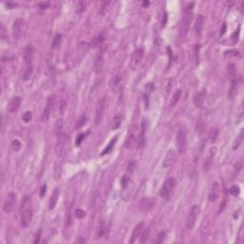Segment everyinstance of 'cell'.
Returning <instances> with one entry per match:
<instances>
[{"label": "cell", "instance_id": "6da1fadb", "mask_svg": "<svg viewBox=\"0 0 244 244\" xmlns=\"http://www.w3.org/2000/svg\"><path fill=\"white\" fill-rule=\"evenodd\" d=\"M139 127L135 124H133L128 131L126 140H125V147L127 149H134V147H137L139 142Z\"/></svg>", "mask_w": 244, "mask_h": 244}, {"label": "cell", "instance_id": "7a4b0ae2", "mask_svg": "<svg viewBox=\"0 0 244 244\" xmlns=\"http://www.w3.org/2000/svg\"><path fill=\"white\" fill-rule=\"evenodd\" d=\"M121 187H122L121 196H122L123 200H125V201L130 200L132 197V195L134 193V184L133 180L130 178L129 176L125 175L121 178Z\"/></svg>", "mask_w": 244, "mask_h": 244}, {"label": "cell", "instance_id": "3957f363", "mask_svg": "<svg viewBox=\"0 0 244 244\" xmlns=\"http://www.w3.org/2000/svg\"><path fill=\"white\" fill-rule=\"evenodd\" d=\"M176 185V180L174 177H169L165 180L163 186L160 189V196L165 199H170L172 196Z\"/></svg>", "mask_w": 244, "mask_h": 244}, {"label": "cell", "instance_id": "277c9868", "mask_svg": "<svg viewBox=\"0 0 244 244\" xmlns=\"http://www.w3.org/2000/svg\"><path fill=\"white\" fill-rule=\"evenodd\" d=\"M199 214H200V207L198 205H194L192 209H191L186 219V227L188 230H192L195 227Z\"/></svg>", "mask_w": 244, "mask_h": 244}, {"label": "cell", "instance_id": "5b68a950", "mask_svg": "<svg viewBox=\"0 0 244 244\" xmlns=\"http://www.w3.org/2000/svg\"><path fill=\"white\" fill-rule=\"evenodd\" d=\"M176 144L178 153L182 155L185 153L186 144H187V133L184 128H179L176 134Z\"/></svg>", "mask_w": 244, "mask_h": 244}, {"label": "cell", "instance_id": "8992f818", "mask_svg": "<svg viewBox=\"0 0 244 244\" xmlns=\"http://www.w3.org/2000/svg\"><path fill=\"white\" fill-rule=\"evenodd\" d=\"M24 24H25V21L22 18H17L14 20V22L13 24L12 31H13V36L15 39H20L21 36H22L23 31H24Z\"/></svg>", "mask_w": 244, "mask_h": 244}, {"label": "cell", "instance_id": "52a82bcc", "mask_svg": "<svg viewBox=\"0 0 244 244\" xmlns=\"http://www.w3.org/2000/svg\"><path fill=\"white\" fill-rule=\"evenodd\" d=\"M54 106H55V97L54 95H51V97H48L47 105H46L43 113H42V116H41L42 122H44V123L48 122V120L50 119L52 110V108H54Z\"/></svg>", "mask_w": 244, "mask_h": 244}, {"label": "cell", "instance_id": "ba28073f", "mask_svg": "<svg viewBox=\"0 0 244 244\" xmlns=\"http://www.w3.org/2000/svg\"><path fill=\"white\" fill-rule=\"evenodd\" d=\"M33 216H34V212H33V209L31 207L29 208H26L22 215H21V217H20V225L22 228H27L31 222V219H33Z\"/></svg>", "mask_w": 244, "mask_h": 244}, {"label": "cell", "instance_id": "9c48e42d", "mask_svg": "<svg viewBox=\"0 0 244 244\" xmlns=\"http://www.w3.org/2000/svg\"><path fill=\"white\" fill-rule=\"evenodd\" d=\"M16 203V196L14 193H9V195L7 196V198L4 202V206H3V210L6 214H10L13 212V210L14 209Z\"/></svg>", "mask_w": 244, "mask_h": 244}, {"label": "cell", "instance_id": "30bf717a", "mask_svg": "<svg viewBox=\"0 0 244 244\" xmlns=\"http://www.w3.org/2000/svg\"><path fill=\"white\" fill-rule=\"evenodd\" d=\"M206 94H207V92L205 89H202L201 91L195 93L194 97H193V101H194V104L197 109L198 108L200 109V108L203 107L205 99H206Z\"/></svg>", "mask_w": 244, "mask_h": 244}, {"label": "cell", "instance_id": "8fae6325", "mask_svg": "<svg viewBox=\"0 0 244 244\" xmlns=\"http://www.w3.org/2000/svg\"><path fill=\"white\" fill-rule=\"evenodd\" d=\"M176 160V152L173 150V149H170L167 151L166 153V155L164 157V160H163V163H162V166L163 168H170L172 167L175 162Z\"/></svg>", "mask_w": 244, "mask_h": 244}, {"label": "cell", "instance_id": "7c38bea8", "mask_svg": "<svg viewBox=\"0 0 244 244\" xmlns=\"http://www.w3.org/2000/svg\"><path fill=\"white\" fill-rule=\"evenodd\" d=\"M217 154V148L216 147H212L211 149L209 150L208 154H207V156L205 158V161H204V165H203V168H204V171L207 172L210 170L212 164H213V160L215 158V155Z\"/></svg>", "mask_w": 244, "mask_h": 244}, {"label": "cell", "instance_id": "4fadbf2b", "mask_svg": "<svg viewBox=\"0 0 244 244\" xmlns=\"http://www.w3.org/2000/svg\"><path fill=\"white\" fill-rule=\"evenodd\" d=\"M143 54H144V51L141 48L137 49L134 52L133 56H132V62H131L132 68L134 69L135 67H137L139 65V63L141 62V60L143 58Z\"/></svg>", "mask_w": 244, "mask_h": 244}, {"label": "cell", "instance_id": "5bb4252c", "mask_svg": "<svg viewBox=\"0 0 244 244\" xmlns=\"http://www.w3.org/2000/svg\"><path fill=\"white\" fill-rule=\"evenodd\" d=\"M219 195H220V186L218 184V182H213L211 186V189H210V192H209V200L210 201H216L218 197H219Z\"/></svg>", "mask_w": 244, "mask_h": 244}, {"label": "cell", "instance_id": "9a60e30c", "mask_svg": "<svg viewBox=\"0 0 244 244\" xmlns=\"http://www.w3.org/2000/svg\"><path fill=\"white\" fill-rule=\"evenodd\" d=\"M105 108V99L101 98L97 105V108H95V125H98L101 121V118H102V114Z\"/></svg>", "mask_w": 244, "mask_h": 244}, {"label": "cell", "instance_id": "2e32d148", "mask_svg": "<svg viewBox=\"0 0 244 244\" xmlns=\"http://www.w3.org/2000/svg\"><path fill=\"white\" fill-rule=\"evenodd\" d=\"M204 23H205V17H204V15L199 14L196 17L195 25H194V31H195V33H196V35H200L201 33H202V29H203Z\"/></svg>", "mask_w": 244, "mask_h": 244}, {"label": "cell", "instance_id": "e0dca14e", "mask_svg": "<svg viewBox=\"0 0 244 244\" xmlns=\"http://www.w3.org/2000/svg\"><path fill=\"white\" fill-rule=\"evenodd\" d=\"M144 227H145L144 222H139V223L134 227V231H133V233H132L131 239H130V241H129L131 244H133V243L135 242V240L137 239V238H139V237L140 236V234L142 233V230L144 229Z\"/></svg>", "mask_w": 244, "mask_h": 244}, {"label": "cell", "instance_id": "ac0fdd59", "mask_svg": "<svg viewBox=\"0 0 244 244\" xmlns=\"http://www.w3.org/2000/svg\"><path fill=\"white\" fill-rule=\"evenodd\" d=\"M21 104V98L19 97H14L12 99H10L9 105H8V110L10 113H15Z\"/></svg>", "mask_w": 244, "mask_h": 244}, {"label": "cell", "instance_id": "d6986e66", "mask_svg": "<svg viewBox=\"0 0 244 244\" xmlns=\"http://www.w3.org/2000/svg\"><path fill=\"white\" fill-rule=\"evenodd\" d=\"M123 121V114H116L113 119H112V123H111V129L113 131H115L120 128V126L122 124Z\"/></svg>", "mask_w": 244, "mask_h": 244}, {"label": "cell", "instance_id": "ffe728a7", "mask_svg": "<svg viewBox=\"0 0 244 244\" xmlns=\"http://www.w3.org/2000/svg\"><path fill=\"white\" fill-rule=\"evenodd\" d=\"M65 143H66V136L64 134H63L61 136L58 137V141L56 144V155H57V156H61L63 155V153H64Z\"/></svg>", "mask_w": 244, "mask_h": 244}, {"label": "cell", "instance_id": "44dd1931", "mask_svg": "<svg viewBox=\"0 0 244 244\" xmlns=\"http://www.w3.org/2000/svg\"><path fill=\"white\" fill-rule=\"evenodd\" d=\"M33 56H34V50L31 48V46L26 47L24 50V54H23V59L26 63V65H31V61H33Z\"/></svg>", "mask_w": 244, "mask_h": 244}, {"label": "cell", "instance_id": "7402d4cb", "mask_svg": "<svg viewBox=\"0 0 244 244\" xmlns=\"http://www.w3.org/2000/svg\"><path fill=\"white\" fill-rule=\"evenodd\" d=\"M155 205V200L150 197H144L140 202V208L143 211H149Z\"/></svg>", "mask_w": 244, "mask_h": 244}, {"label": "cell", "instance_id": "603a6c76", "mask_svg": "<svg viewBox=\"0 0 244 244\" xmlns=\"http://www.w3.org/2000/svg\"><path fill=\"white\" fill-rule=\"evenodd\" d=\"M238 84L237 77H235V78L232 79V85H231V88L229 91V95H228L231 100L235 98V97L238 93Z\"/></svg>", "mask_w": 244, "mask_h": 244}, {"label": "cell", "instance_id": "cb8c5ba5", "mask_svg": "<svg viewBox=\"0 0 244 244\" xmlns=\"http://www.w3.org/2000/svg\"><path fill=\"white\" fill-rule=\"evenodd\" d=\"M58 197H59V190L58 189H56L54 191V193L52 194L51 197H50V201H49V209L50 210H54L56 203H57V200H58Z\"/></svg>", "mask_w": 244, "mask_h": 244}, {"label": "cell", "instance_id": "d4e9b609", "mask_svg": "<svg viewBox=\"0 0 244 244\" xmlns=\"http://www.w3.org/2000/svg\"><path fill=\"white\" fill-rule=\"evenodd\" d=\"M243 139H244V130L241 129V130L239 131L238 134L237 135V137H236V139H235L234 143H233V150H234V151L238 150V148H239V146L242 144Z\"/></svg>", "mask_w": 244, "mask_h": 244}, {"label": "cell", "instance_id": "484cf974", "mask_svg": "<svg viewBox=\"0 0 244 244\" xmlns=\"http://www.w3.org/2000/svg\"><path fill=\"white\" fill-rule=\"evenodd\" d=\"M118 141V135L116 136H114V139L109 142V144L107 145V147L105 148V149L103 150V152L101 153V155H107V154H109L112 150H113V148H114V144H115V142Z\"/></svg>", "mask_w": 244, "mask_h": 244}, {"label": "cell", "instance_id": "4316f807", "mask_svg": "<svg viewBox=\"0 0 244 244\" xmlns=\"http://www.w3.org/2000/svg\"><path fill=\"white\" fill-rule=\"evenodd\" d=\"M66 108H67L66 101L65 100H59L58 103H57V114L62 116L63 114H65Z\"/></svg>", "mask_w": 244, "mask_h": 244}, {"label": "cell", "instance_id": "83f0119b", "mask_svg": "<svg viewBox=\"0 0 244 244\" xmlns=\"http://www.w3.org/2000/svg\"><path fill=\"white\" fill-rule=\"evenodd\" d=\"M227 76H228V78H235L236 77V68H235V65L230 63V64L227 65Z\"/></svg>", "mask_w": 244, "mask_h": 244}, {"label": "cell", "instance_id": "f1b7e54d", "mask_svg": "<svg viewBox=\"0 0 244 244\" xmlns=\"http://www.w3.org/2000/svg\"><path fill=\"white\" fill-rule=\"evenodd\" d=\"M56 134L57 137L63 134V119H58L56 123Z\"/></svg>", "mask_w": 244, "mask_h": 244}, {"label": "cell", "instance_id": "f546056e", "mask_svg": "<svg viewBox=\"0 0 244 244\" xmlns=\"http://www.w3.org/2000/svg\"><path fill=\"white\" fill-rule=\"evenodd\" d=\"M218 134H219L218 129H213V130H211L210 133H209V135H208L209 141H210L211 143H214V142L217 140V139Z\"/></svg>", "mask_w": 244, "mask_h": 244}, {"label": "cell", "instance_id": "4dcf8cb0", "mask_svg": "<svg viewBox=\"0 0 244 244\" xmlns=\"http://www.w3.org/2000/svg\"><path fill=\"white\" fill-rule=\"evenodd\" d=\"M136 169V162L134 160H131L127 166V175H133Z\"/></svg>", "mask_w": 244, "mask_h": 244}, {"label": "cell", "instance_id": "1f68e13d", "mask_svg": "<svg viewBox=\"0 0 244 244\" xmlns=\"http://www.w3.org/2000/svg\"><path fill=\"white\" fill-rule=\"evenodd\" d=\"M61 40H62V36L61 35L57 34L56 35V36L54 37V40H52V49H56L59 47L60 43H61Z\"/></svg>", "mask_w": 244, "mask_h": 244}, {"label": "cell", "instance_id": "d6a6232c", "mask_svg": "<svg viewBox=\"0 0 244 244\" xmlns=\"http://www.w3.org/2000/svg\"><path fill=\"white\" fill-rule=\"evenodd\" d=\"M105 38H106L105 31H101V33L94 38V44L95 45H100V44H102L103 42L105 41Z\"/></svg>", "mask_w": 244, "mask_h": 244}, {"label": "cell", "instance_id": "836d02e7", "mask_svg": "<svg viewBox=\"0 0 244 244\" xmlns=\"http://www.w3.org/2000/svg\"><path fill=\"white\" fill-rule=\"evenodd\" d=\"M31 73H33V66H31V65L26 66V69H25L24 73H23V79L24 80H28L31 77Z\"/></svg>", "mask_w": 244, "mask_h": 244}, {"label": "cell", "instance_id": "e575fe53", "mask_svg": "<svg viewBox=\"0 0 244 244\" xmlns=\"http://www.w3.org/2000/svg\"><path fill=\"white\" fill-rule=\"evenodd\" d=\"M204 130H205V125H204V122L201 121V120H198L196 122V131L197 134H201L204 133Z\"/></svg>", "mask_w": 244, "mask_h": 244}, {"label": "cell", "instance_id": "d590c367", "mask_svg": "<svg viewBox=\"0 0 244 244\" xmlns=\"http://www.w3.org/2000/svg\"><path fill=\"white\" fill-rule=\"evenodd\" d=\"M86 122H87V116L85 115V114H82V115L80 116V118H78L76 127H77V129H80V128H82V127H83L85 124H86Z\"/></svg>", "mask_w": 244, "mask_h": 244}, {"label": "cell", "instance_id": "8d00e7d4", "mask_svg": "<svg viewBox=\"0 0 244 244\" xmlns=\"http://www.w3.org/2000/svg\"><path fill=\"white\" fill-rule=\"evenodd\" d=\"M180 97H181V91L177 90L175 93V94L173 95V98H172V101H171V106H172V107L178 102V100L180 99Z\"/></svg>", "mask_w": 244, "mask_h": 244}, {"label": "cell", "instance_id": "74e56055", "mask_svg": "<svg viewBox=\"0 0 244 244\" xmlns=\"http://www.w3.org/2000/svg\"><path fill=\"white\" fill-rule=\"evenodd\" d=\"M149 233H150V229L149 228H146L144 231L142 230V234H140L141 237H140V240H139L140 243H144V242L147 241L148 236H149Z\"/></svg>", "mask_w": 244, "mask_h": 244}, {"label": "cell", "instance_id": "f35d334b", "mask_svg": "<svg viewBox=\"0 0 244 244\" xmlns=\"http://www.w3.org/2000/svg\"><path fill=\"white\" fill-rule=\"evenodd\" d=\"M229 193L232 195V196H238L240 193V188L237 185H234V186H232L230 187L229 189Z\"/></svg>", "mask_w": 244, "mask_h": 244}, {"label": "cell", "instance_id": "ab89813d", "mask_svg": "<svg viewBox=\"0 0 244 244\" xmlns=\"http://www.w3.org/2000/svg\"><path fill=\"white\" fill-rule=\"evenodd\" d=\"M21 147H22V145H21V142L18 139H14L13 140V142H12V148H13L14 151L19 152L21 150Z\"/></svg>", "mask_w": 244, "mask_h": 244}, {"label": "cell", "instance_id": "60d3db41", "mask_svg": "<svg viewBox=\"0 0 244 244\" xmlns=\"http://www.w3.org/2000/svg\"><path fill=\"white\" fill-rule=\"evenodd\" d=\"M243 114H244V111H243L242 106H240V108L238 109V112L237 114V119H236V123L237 124L241 123V121L243 120Z\"/></svg>", "mask_w": 244, "mask_h": 244}, {"label": "cell", "instance_id": "b9f144b4", "mask_svg": "<svg viewBox=\"0 0 244 244\" xmlns=\"http://www.w3.org/2000/svg\"><path fill=\"white\" fill-rule=\"evenodd\" d=\"M31 118H33V114H31V112H30V111L25 112L22 115V119L25 123H29L31 120Z\"/></svg>", "mask_w": 244, "mask_h": 244}, {"label": "cell", "instance_id": "7bdbcfd3", "mask_svg": "<svg viewBox=\"0 0 244 244\" xmlns=\"http://www.w3.org/2000/svg\"><path fill=\"white\" fill-rule=\"evenodd\" d=\"M85 216H86V213H85V212H84L82 209H77V210L75 211V217H76L77 218H78V219L83 218Z\"/></svg>", "mask_w": 244, "mask_h": 244}, {"label": "cell", "instance_id": "ee69618b", "mask_svg": "<svg viewBox=\"0 0 244 244\" xmlns=\"http://www.w3.org/2000/svg\"><path fill=\"white\" fill-rule=\"evenodd\" d=\"M102 60H103V58H102V54H100V55H97V59H95V68H97V70L101 68V65H102Z\"/></svg>", "mask_w": 244, "mask_h": 244}, {"label": "cell", "instance_id": "f6af8a7d", "mask_svg": "<svg viewBox=\"0 0 244 244\" xmlns=\"http://www.w3.org/2000/svg\"><path fill=\"white\" fill-rule=\"evenodd\" d=\"M164 238H165V233L164 232H160L159 234L157 235V237H156V240L155 241V243H162L163 242V240H164Z\"/></svg>", "mask_w": 244, "mask_h": 244}, {"label": "cell", "instance_id": "bcb514c9", "mask_svg": "<svg viewBox=\"0 0 244 244\" xmlns=\"http://www.w3.org/2000/svg\"><path fill=\"white\" fill-rule=\"evenodd\" d=\"M174 80L173 79H169L168 80V83H167V87H166V93H170V91L172 90V88H173V86H174Z\"/></svg>", "mask_w": 244, "mask_h": 244}, {"label": "cell", "instance_id": "7dc6e473", "mask_svg": "<svg viewBox=\"0 0 244 244\" xmlns=\"http://www.w3.org/2000/svg\"><path fill=\"white\" fill-rule=\"evenodd\" d=\"M38 6H39V8H40L41 10H46V9H48V8H49V6H50V2H49V1L39 2Z\"/></svg>", "mask_w": 244, "mask_h": 244}, {"label": "cell", "instance_id": "c3c4849f", "mask_svg": "<svg viewBox=\"0 0 244 244\" xmlns=\"http://www.w3.org/2000/svg\"><path fill=\"white\" fill-rule=\"evenodd\" d=\"M85 134H80L79 135H78V137L77 139V140H76V145L77 146H79L80 144H81V142H82V140L84 139V137H85Z\"/></svg>", "mask_w": 244, "mask_h": 244}, {"label": "cell", "instance_id": "681fc988", "mask_svg": "<svg viewBox=\"0 0 244 244\" xmlns=\"http://www.w3.org/2000/svg\"><path fill=\"white\" fill-rule=\"evenodd\" d=\"M78 8H80L79 13H82L83 10H85V8H86V2L80 1V2L78 3Z\"/></svg>", "mask_w": 244, "mask_h": 244}, {"label": "cell", "instance_id": "f907efd6", "mask_svg": "<svg viewBox=\"0 0 244 244\" xmlns=\"http://www.w3.org/2000/svg\"><path fill=\"white\" fill-rule=\"evenodd\" d=\"M46 190H47V185L46 184L42 185L41 190H40V196H44V195L46 193Z\"/></svg>", "mask_w": 244, "mask_h": 244}, {"label": "cell", "instance_id": "816d5d0a", "mask_svg": "<svg viewBox=\"0 0 244 244\" xmlns=\"http://www.w3.org/2000/svg\"><path fill=\"white\" fill-rule=\"evenodd\" d=\"M242 166H243V164H242V161H241V160H239V161H238V162L236 163L235 167H236V169L238 168V172H239V171H240L241 168H242Z\"/></svg>", "mask_w": 244, "mask_h": 244}, {"label": "cell", "instance_id": "f5cc1de1", "mask_svg": "<svg viewBox=\"0 0 244 244\" xmlns=\"http://www.w3.org/2000/svg\"><path fill=\"white\" fill-rule=\"evenodd\" d=\"M6 5H7V7L9 9H13V8H15L17 6V4L16 3H14V2H7Z\"/></svg>", "mask_w": 244, "mask_h": 244}, {"label": "cell", "instance_id": "db71d44e", "mask_svg": "<svg viewBox=\"0 0 244 244\" xmlns=\"http://www.w3.org/2000/svg\"><path fill=\"white\" fill-rule=\"evenodd\" d=\"M40 237H41V230L39 231V233L36 235V238H35V243H38V242H39V240H40Z\"/></svg>", "mask_w": 244, "mask_h": 244}, {"label": "cell", "instance_id": "11a10c76", "mask_svg": "<svg viewBox=\"0 0 244 244\" xmlns=\"http://www.w3.org/2000/svg\"><path fill=\"white\" fill-rule=\"evenodd\" d=\"M85 242H86V240H85V238H78L76 240V243H85Z\"/></svg>", "mask_w": 244, "mask_h": 244}, {"label": "cell", "instance_id": "9f6ffc18", "mask_svg": "<svg viewBox=\"0 0 244 244\" xmlns=\"http://www.w3.org/2000/svg\"><path fill=\"white\" fill-rule=\"evenodd\" d=\"M225 29H226V26H225V25H223V29H222V31L220 33L221 35H223V34L225 33Z\"/></svg>", "mask_w": 244, "mask_h": 244}, {"label": "cell", "instance_id": "6f0895ef", "mask_svg": "<svg viewBox=\"0 0 244 244\" xmlns=\"http://www.w3.org/2000/svg\"><path fill=\"white\" fill-rule=\"evenodd\" d=\"M149 4H150V3L148 2V1H145V2H143V3H142V5H143L144 7H147V6L149 5Z\"/></svg>", "mask_w": 244, "mask_h": 244}]
</instances>
